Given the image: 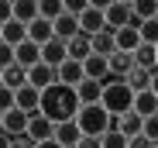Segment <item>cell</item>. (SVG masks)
Segmentation results:
<instances>
[{
    "mask_svg": "<svg viewBox=\"0 0 158 148\" xmlns=\"http://www.w3.org/2000/svg\"><path fill=\"white\" fill-rule=\"evenodd\" d=\"M10 148H38V145H35L28 134H24V138H14V145H10Z\"/></svg>",
    "mask_w": 158,
    "mask_h": 148,
    "instance_id": "cell-33",
    "label": "cell"
},
{
    "mask_svg": "<svg viewBox=\"0 0 158 148\" xmlns=\"http://www.w3.org/2000/svg\"><path fill=\"white\" fill-rule=\"evenodd\" d=\"M55 128H59V124H52V121H48L45 114H38V117H31L28 138H31L35 145H41V141H52V138H55Z\"/></svg>",
    "mask_w": 158,
    "mask_h": 148,
    "instance_id": "cell-10",
    "label": "cell"
},
{
    "mask_svg": "<svg viewBox=\"0 0 158 148\" xmlns=\"http://www.w3.org/2000/svg\"><path fill=\"white\" fill-rule=\"evenodd\" d=\"M103 148H131V138L124 131H107L103 134Z\"/></svg>",
    "mask_w": 158,
    "mask_h": 148,
    "instance_id": "cell-28",
    "label": "cell"
},
{
    "mask_svg": "<svg viewBox=\"0 0 158 148\" xmlns=\"http://www.w3.org/2000/svg\"><path fill=\"white\" fill-rule=\"evenodd\" d=\"M76 148H103V138H89V134H83V141H79Z\"/></svg>",
    "mask_w": 158,
    "mask_h": 148,
    "instance_id": "cell-32",
    "label": "cell"
},
{
    "mask_svg": "<svg viewBox=\"0 0 158 148\" xmlns=\"http://www.w3.org/2000/svg\"><path fill=\"white\" fill-rule=\"evenodd\" d=\"M131 148H158L151 138H144V134H138V138H131Z\"/></svg>",
    "mask_w": 158,
    "mask_h": 148,
    "instance_id": "cell-31",
    "label": "cell"
},
{
    "mask_svg": "<svg viewBox=\"0 0 158 148\" xmlns=\"http://www.w3.org/2000/svg\"><path fill=\"white\" fill-rule=\"evenodd\" d=\"M83 35V24H79V17H72V14H62L59 21H55V38H62V41H72V38H79Z\"/></svg>",
    "mask_w": 158,
    "mask_h": 148,
    "instance_id": "cell-17",
    "label": "cell"
},
{
    "mask_svg": "<svg viewBox=\"0 0 158 148\" xmlns=\"http://www.w3.org/2000/svg\"><path fill=\"white\" fill-rule=\"evenodd\" d=\"M151 79H155V72H148V69H134L127 76V86L134 90V93H148L151 90Z\"/></svg>",
    "mask_w": 158,
    "mask_h": 148,
    "instance_id": "cell-26",
    "label": "cell"
},
{
    "mask_svg": "<svg viewBox=\"0 0 158 148\" xmlns=\"http://www.w3.org/2000/svg\"><path fill=\"white\" fill-rule=\"evenodd\" d=\"M62 14H65V4H62V0H41V17H45V21L55 24Z\"/></svg>",
    "mask_w": 158,
    "mask_h": 148,
    "instance_id": "cell-27",
    "label": "cell"
},
{
    "mask_svg": "<svg viewBox=\"0 0 158 148\" xmlns=\"http://www.w3.org/2000/svg\"><path fill=\"white\" fill-rule=\"evenodd\" d=\"M134 90H131L127 83H110V86H103V107H107L114 117H124L134 110Z\"/></svg>",
    "mask_w": 158,
    "mask_h": 148,
    "instance_id": "cell-3",
    "label": "cell"
},
{
    "mask_svg": "<svg viewBox=\"0 0 158 148\" xmlns=\"http://www.w3.org/2000/svg\"><path fill=\"white\" fill-rule=\"evenodd\" d=\"M134 21V4H107V31H120Z\"/></svg>",
    "mask_w": 158,
    "mask_h": 148,
    "instance_id": "cell-6",
    "label": "cell"
},
{
    "mask_svg": "<svg viewBox=\"0 0 158 148\" xmlns=\"http://www.w3.org/2000/svg\"><path fill=\"white\" fill-rule=\"evenodd\" d=\"M28 38L35 41V45H48L52 38H55V24H52V21H45V17H38L35 24H28Z\"/></svg>",
    "mask_w": 158,
    "mask_h": 148,
    "instance_id": "cell-15",
    "label": "cell"
},
{
    "mask_svg": "<svg viewBox=\"0 0 158 148\" xmlns=\"http://www.w3.org/2000/svg\"><path fill=\"white\" fill-rule=\"evenodd\" d=\"M89 55H93V38H89V35H79V38H72V41H69V59L86 62Z\"/></svg>",
    "mask_w": 158,
    "mask_h": 148,
    "instance_id": "cell-22",
    "label": "cell"
},
{
    "mask_svg": "<svg viewBox=\"0 0 158 148\" xmlns=\"http://www.w3.org/2000/svg\"><path fill=\"white\" fill-rule=\"evenodd\" d=\"M0 79H4V86L7 90H24V86H28V69H24V66H10V69H0Z\"/></svg>",
    "mask_w": 158,
    "mask_h": 148,
    "instance_id": "cell-19",
    "label": "cell"
},
{
    "mask_svg": "<svg viewBox=\"0 0 158 148\" xmlns=\"http://www.w3.org/2000/svg\"><path fill=\"white\" fill-rule=\"evenodd\" d=\"M17 107H21L24 114L38 117V114H41V90H35V86H24V90H17Z\"/></svg>",
    "mask_w": 158,
    "mask_h": 148,
    "instance_id": "cell-13",
    "label": "cell"
},
{
    "mask_svg": "<svg viewBox=\"0 0 158 148\" xmlns=\"http://www.w3.org/2000/svg\"><path fill=\"white\" fill-rule=\"evenodd\" d=\"M79 24H83V35H89V38H96V35H103L107 31V4H89L86 7V14L79 17Z\"/></svg>",
    "mask_w": 158,
    "mask_h": 148,
    "instance_id": "cell-4",
    "label": "cell"
},
{
    "mask_svg": "<svg viewBox=\"0 0 158 148\" xmlns=\"http://www.w3.org/2000/svg\"><path fill=\"white\" fill-rule=\"evenodd\" d=\"M0 41L10 45V48L24 45V41H28V24H21V21H7L4 28H0Z\"/></svg>",
    "mask_w": 158,
    "mask_h": 148,
    "instance_id": "cell-12",
    "label": "cell"
},
{
    "mask_svg": "<svg viewBox=\"0 0 158 148\" xmlns=\"http://www.w3.org/2000/svg\"><path fill=\"white\" fill-rule=\"evenodd\" d=\"M83 110V104H79V96L72 86H62L55 83L52 90L41 93V114L52 121V124H65V121H76V114Z\"/></svg>",
    "mask_w": 158,
    "mask_h": 148,
    "instance_id": "cell-1",
    "label": "cell"
},
{
    "mask_svg": "<svg viewBox=\"0 0 158 148\" xmlns=\"http://www.w3.org/2000/svg\"><path fill=\"white\" fill-rule=\"evenodd\" d=\"M144 138H151V141H155V145H158V114H155V117H148V121H144Z\"/></svg>",
    "mask_w": 158,
    "mask_h": 148,
    "instance_id": "cell-30",
    "label": "cell"
},
{
    "mask_svg": "<svg viewBox=\"0 0 158 148\" xmlns=\"http://www.w3.org/2000/svg\"><path fill=\"white\" fill-rule=\"evenodd\" d=\"M76 96H79V104H83V107H96V104H103V83L86 79L83 86L76 90Z\"/></svg>",
    "mask_w": 158,
    "mask_h": 148,
    "instance_id": "cell-16",
    "label": "cell"
},
{
    "mask_svg": "<svg viewBox=\"0 0 158 148\" xmlns=\"http://www.w3.org/2000/svg\"><path fill=\"white\" fill-rule=\"evenodd\" d=\"M151 93L158 96V69H155V79H151Z\"/></svg>",
    "mask_w": 158,
    "mask_h": 148,
    "instance_id": "cell-35",
    "label": "cell"
},
{
    "mask_svg": "<svg viewBox=\"0 0 158 148\" xmlns=\"http://www.w3.org/2000/svg\"><path fill=\"white\" fill-rule=\"evenodd\" d=\"M14 52H17V66H24V69H35V66H41V45H35L31 38L24 41V45H17Z\"/></svg>",
    "mask_w": 158,
    "mask_h": 148,
    "instance_id": "cell-14",
    "label": "cell"
},
{
    "mask_svg": "<svg viewBox=\"0 0 158 148\" xmlns=\"http://www.w3.org/2000/svg\"><path fill=\"white\" fill-rule=\"evenodd\" d=\"M59 83V69H52L48 62H41V66H35V69H28V86H35V90H52Z\"/></svg>",
    "mask_w": 158,
    "mask_h": 148,
    "instance_id": "cell-7",
    "label": "cell"
},
{
    "mask_svg": "<svg viewBox=\"0 0 158 148\" xmlns=\"http://www.w3.org/2000/svg\"><path fill=\"white\" fill-rule=\"evenodd\" d=\"M55 141H59L62 148H76L79 141H83V131H79L76 121H65V124H59V128H55Z\"/></svg>",
    "mask_w": 158,
    "mask_h": 148,
    "instance_id": "cell-18",
    "label": "cell"
},
{
    "mask_svg": "<svg viewBox=\"0 0 158 148\" xmlns=\"http://www.w3.org/2000/svg\"><path fill=\"white\" fill-rule=\"evenodd\" d=\"M93 52L96 55H103V59H114L120 48H117V35L114 31H103V35H96L93 38Z\"/></svg>",
    "mask_w": 158,
    "mask_h": 148,
    "instance_id": "cell-20",
    "label": "cell"
},
{
    "mask_svg": "<svg viewBox=\"0 0 158 148\" xmlns=\"http://www.w3.org/2000/svg\"><path fill=\"white\" fill-rule=\"evenodd\" d=\"M134 114H141L144 121L158 114V96H155L151 90H148V93H138V96H134Z\"/></svg>",
    "mask_w": 158,
    "mask_h": 148,
    "instance_id": "cell-23",
    "label": "cell"
},
{
    "mask_svg": "<svg viewBox=\"0 0 158 148\" xmlns=\"http://www.w3.org/2000/svg\"><path fill=\"white\" fill-rule=\"evenodd\" d=\"M76 124H79V131L83 134H89V138H103L110 131V124H114V114L103 107V104H96V107H83L76 114Z\"/></svg>",
    "mask_w": 158,
    "mask_h": 148,
    "instance_id": "cell-2",
    "label": "cell"
},
{
    "mask_svg": "<svg viewBox=\"0 0 158 148\" xmlns=\"http://www.w3.org/2000/svg\"><path fill=\"white\" fill-rule=\"evenodd\" d=\"M141 45H144V38H141V28L127 24V28H120V31H117V48H120V52H131V55H134Z\"/></svg>",
    "mask_w": 158,
    "mask_h": 148,
    "instance_id": "cell-11",
    "label": "cell"
},
{
    "mask_svg": "<svg viewBox=\"0 0 158 148\" xmlns=\"http://www.w3.org/2000/svg\"><path fill=\"white\" fill-rule=\"evenodd\" d=\"M38 148H62V145H59V141H55V138H52V141H41V145H38Z\"/></svg>",
    "mask_w": 158,
    "mask_h": 148,
    "instance_id": "cell-34",
    "label": "cell"
},
{
    "mask_svg": "<svg viewBox=\"0 0 158 148\" xmlns=\"http://www.w3.org/2000/svg\"><path fill=\"white\" fill-rule=\"evenodd\" d=\"M134 66L155 72V69H158V48H155V45H141L138 52H134Z\"/></svg>",
    "mask_w": 158,
    "mask_h": 148,
    "instance_id": "cell-24",
    "label": "cell"
},
{
    "mask_svg": "<svg viewBox=\"0 0 158 148\" xmlns=\"http://www.w3.org/2000/svg\"><path fill=\"white\" fill-rule=\"evenodd\" d=\"M141 38H144V45H155L158 48V21H144L141 24Z\"/></svg>",
    "mask_w": 158,
    "mask_h": 148,
    "instance_id": "cell-29",
    "label": "cell"
},
{
    "mask_svg": "<svg viewBox=\"0 0 158 148\" xmlns=\"http://www.w3.org/2000/svg\"><path fill=\"white\" fill-rule=\"evenodd\" d=\"M59 83L79 90V86L86 83V66H83V62H76V59H69L65 66H59Z\"/></svg>",
    "mask_w": 158,
    "mask_h": 148,
    "instance_id": "cell-9",
    "label": "cell"
},
{
    "mask_svg": "<svg viewBox=\"0 0 158 148\" xmlns=\"http://www.w3.org/2000/svg\"><path fill=\"white\" fill-rule=\"evenodd\" d=\"M0 128H4V134H10V138H24V134H28V128H31V114H24L21 107H14V110L4 114Z\"/></svg>",
    "mask_w": 158,
    "mask_h": 148,
    "instance_id": "cell-5",
    "label": "cell"
},
{
    "mask_svg": "<svg viewBox=\"0 0 158 148\" xmlns=\"http://www.w3.org/2000/svg\"><path fill=\"white\" fill-rule=\"evenodd\" d=\"M120 131H124L127 138L144 134V117H141V114H134V110H131V114H124V117H120Z\"/></svg>",
    "mask_w": 158,
    "mask_h": 148,
    "instance_id": "cell-25",
    "label": "cell"
},
{
    "mask_svg": "<svg viewBox=\"0 0 158 148\" xmlns=\"http://www.w3.org/2000/svg\"><path fill=\"white\" fill-rule=\"evenodd\" d=\"M41 62H48L52 69L65 66V62H69V41H62V38H52V41L41 48Z\"/></svg>",
    "mask_w": 158,
    "mask_h": 148,
    "instance_id": "cell-8",
    "label": "cell"
},
{
    "mask_svg": "<svg viewBox=\"0 0 158 148\" xmlns=\"http://www.w3.org/2000/svg\"><path fill=\"white\" fill-rule=\"evenodd\" d=\"M144 21H158V4L155 0H134V28H141Z\"/></svg>",
    "mask_w": 158,
    "mask_h": 148,
    "instance_id": "cell-21",
    "label": "cell"
}]
</instances>
